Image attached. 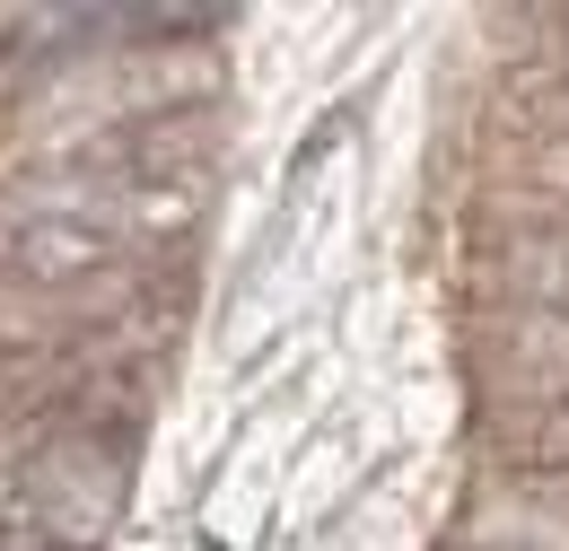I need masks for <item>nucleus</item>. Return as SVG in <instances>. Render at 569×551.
I'll use <instances>...</instances> for the list:
<instances>
[{
  "label": "nucleus",
  "instance_id": "obj_1",
  "mask_svg": "<svg viewBox=\"0 0 569 551\" xmlns=\"http://www.w3.org/2000/svg\"><path fill=\"white\" fill-rule=\"evenodd\" d=\"M132 499V447L106 429H44L18 464V525L62 551H97L123 525Z\"/></svg>",
  "mask_w": 569,
  "mask_h": 551
},
{
  "label": "nucleus",
  "instance_id": "obj_2",
  "mask_svg": "<svg viewBox=\"0 0 569 551\" xmlns=\"http://www.w3.org/2000/svg\"><path fill=\"white\" fill-rule=\"evenodd\" d=\"M0 272L9 289H79V280L123 272V246L88 219H53V210H27L0 228Z\"/></svg>",
  "mask_w": 569,
  "mask_h": 551
},
{
  "label": "nucleus",
  "instance_id": "obj_3",
  "mask_svg": "<svg viewBox=\"0 0 569 551\" xmlns=\"http://www.w3.org/2000/svg\"><path fill=\"white\" fill-rule=\"evenodd\" d=\"M508 447L526 455V473H569V394H552L526 420H508Z\"/></svg>",
  "mask_w": 569,
  "mask_h": 551
},
{
  "label": "nucleus",
  "instance_id": "obj_4",
  "mask_svg": "<svg viewBox=\"0 0 569 551\" xmlns=\"http://www.w3.org/2000/svg\"><path fill=\"white\" fill-rule=\"evenodd\" d=\"M508 280H517V289H535V298H552V307H569V237L526 246V254L508 263Z\"/></svg>",
  "mask_w": 569,
  "mask_h": 551
},
{
  "label": "nucleus",
  "instance_id": "obj_5",
  "mask_svg": "<svg viewBox=\"0 0 569 551\" xmlns=\"http://www.w3.org/2000/svg\"><path fill=\"white\" fill-rule=\"evenodd\" d=\"M0 551H62V543H44V534H27V525H18V534L0 525Z\"/></svg>",
  "mask_w": 569,
  "mask_h": 551
},
{
  "label": "nucleus",
  "instance_id": "obj_6",
  "mask_svg": "<svg viewBox=\"0 0 569 551\" xmlns=\"http://www.w3.org/2000/svg\"><path fill=\"white\" fill-rule=\"evenodd\" d=\"M552 176H569V149H561V158H552Z\"/></svg>",
  "mask_w": 569,
  "mask_h": 551
},
{
  "label": "nucleus",
  "instance_id": "obj_7",
  "mask_svg": "<svg viewBox=\"0 0 569 551\" xmlns=\"http://www.w3.org/2000/svg\"><path fill=\"white\" fill-rule=\"evenodd\" d=\"M552 97H561V114H569V79H561V88H552Z\"/></svg>",
  "mask_w": 569,
  "mask_h": 551
}]
</instances>
